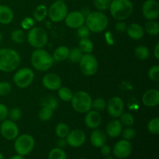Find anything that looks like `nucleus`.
<instances>
[{
	"label": "nucleus",
	"instance_id": "obj_1",
	"mask_svg": "<svg viewBox=\"0 0 159 159\" xmlns=\"http://www.w3.org/2000/svg\"><path fill=\"white\" fill-rule=\"evenodd\" d=\"M21 62V57L16 51L11 48L0 49V71L12 72L16 70Z\"/></svg>",
	"mask_w": 159,
	"mask_h": 159
},
{
	"label": "nucleus",
	"instance_id": "obj_2",
	"mask_svg": "<svg viewBox=\"0 0 159 159\" xmlns=\"http://www.w3.org/2000/svg\"><path fill=\"white\" fill-rule=\"evenodd\" d=\"M109 9L113 19L117 21L125 20L131 16L134 5L130 0H112Z\"/></svg>",
	"mask_w": 159,
	"mask_h": 159
},
{
	"label": "nucleus",
	"instance_id": "obj_3",
	"mask_svg": "<svg viewBox=\"0 0 159 159\" xmlns=\"http://www.w3.org/2000/svg\"><path fill=\"white\" fill-rule=\"evenodd\" d=\"M31 65L39 71H47L54 65L52 55L43 48L35 49L31 54Z\"/></svg>",
	"mask_w": 159,
	"mask_h": 159
},
{
	"label": "nucleus",
	"instance_id": "obj_4",
	"mask_svg": "<svg viewBox=\"0 0 159 159\" xmlns=\"http://www.w3.org/2000/svg\"><path fill=\"white\" fill-rule=\"evenodd\" d=\"M108 18L100 11L90 12L85 16V23L87 27L93 33L103 32L108 26Z\"/></svg>",
	"mask_w": 159,
	"mask_h": 159
},
{
	"label": "nucleus",
	"instance_id": "obj_5",
	"mask_svg": "<svg viewBox=\"0 0 159 159\" xmlns=\"http://www.w3.org/2000/svg\"><path fill=\"white\" fill-rule=\"evenodd\" d=\"M71 102L75 111L79 113H86L91 110L93 99L88 93L79 91L73 93Z\"/></svg>",
	"mask_w": 159,
	"mask_h": 159
},
{
	"label": "nucleus",
	"instance_id": "obj_6",
	"mask_svg": "<svg viewBox=\"0 0 159 159\" xmlns=\"http://www.w3.org/2000/svg\"><path fill=\"white\" fill-rule=\"evenodd\" d=\"M35 148V139L28 134L18 135L14 140V150L17 155L26 156L30 154Z\"/></svg>",
	"mask_w": 159,
	"mask_h": 159
},
{
	"label": "nucleus",
	"instance_id": "obj_7",
	"mask_svg": "<svg viewBox=\"0 0 159 159\" xmlns=\"http://www.w3.org/2000/svg\"><path fill=\"white\" fill-rule=\"evenodd\" d=\"M26 39L29 44L33 48L36 49L43 48L48 43V33L43 28L39 27V26H34L28 32Z\"/></svg>",
	"mask_w": 159,
	"mask_h": 159
},
{
	"label": "nucleus",
	"instance_id": "obj_8",
	"mask_svg": "<svg viewBox=\"0 0 159 159\" xmlns=\"http://www.w3.org/2000/svg\"><path fill=\"white\" fill-rule=\"evenodd\" d=\"M68 13V6L61 0H57L53 2L48 9V17L54 23H59L65 20Z\"/></svg>",
	"mask_w": 159,
	"mask_h": 159
},
{
	"label": "nucleus",
	"instance_id": "obj_9",
	"mask_svg": "<svg viewBox=\"0 0 159 159\" xmlns=\"http://www.w3.org/2000/svg\"><path fill=\"white\" fill-rule=\"evenodd\" d=\"M34 71L30 68H20L13 75L14 84L20 89H26L33 83L34 80Z\"/></svg>",
	"mask_w": 159,
	"mask_h": 159
},
{
	"label": "nucleus",
	"instance_id": "obj_10",
	"mask_svg": "<svg viewBox=\"0 0 159 159\" xmlns=\"http://www.w3.org/2000/svg\"><path fill=\"white\" fill-rule=\"evenodd\" d=\"M79 64L81 71L86 76L94 75L99 68L97 59L92 54H84Z\"/></svg>",
	"mask_w": 159,
	"mask_h": 159
},
{
	"label": "nucleus",
	"instance_id": "obj_11",
	"mask_svg": "<svg viewBox=\"0 0 159 159\" xmlns=\"http://www.w3.org/2000/svg\"><path fill=\"white\" fill-rule=\"evenodd\" d=\"M0 134L7 141H14L19 135V127L16 122L9 119L1 121Z\"/></svg>",
	"mask_w": 159,
	"mask_h": 159
},
{
	"label": "nucleus",
	"instance_id": "obj_12",
	"mask_svg": "<svg viewBox=\"0 0 159 159\" xmlns=\"http://www.w3.org/2000/svg\"><path fill=\"white\" fill-rule=\"evenodd\" d=\"M132 150L133 147L130 141L123 139L117 141L114 144L112 149V152L116 158L125 159L131 155Z\"/></svg>",
	"mask_w": 159,
	"mask_h": 159
},
{
	"label": "nucleus",
	"instance_id": "obj_13",
	"mask_svg": "<svg viewBox=\"0 0 159 159\" xmlns=\"http://www.w3.org/2000/svg\"><path fill=\"white\" fill-rule=\"evenodd\" d=\"M107 110L109 115L113 119H116L124 113V103L123 99L119 96H113L110 98L107 103Z\"/></svg>",
	"mask_w": 159,
	"mask_h": 159
},
{
	"label": "nucleus",
	"instance_id": "obj_14",
	"mask_svg": "<svg viewBox=\"0 0 159 159\" xmlns=\"http://www.w3.org/2000/svg\"><path fill=\"white\" fill-rule=\"evenodd\" d=\"M68 146L74 148L81 147L84 144L86 140V134L85 132L80 129H75L68 133L65 138Z\"/></svg>",
	"mask_w": 159,
	"mask_h": 159
},
{
	"label": "nucleus",
	"instance_id": "obj_15",
	"mask_svg": "<svg viewBox=\"0 0 159 159\" xmlns=\"http://www.w3.org/2000/svg\"><path fill=\"white\" fill-rule=\"evenodd\" d=\"M142 14L148 20H155L159 16V3L156 0H146L142 6Z\"/></svg>",
	"mask_w": 159,
	"mask_h": 159
},
{
	"label": "nucleus",
	"instance_id": "obj_16",
	"mask_svg": "<svg viewBox=\"0 0 159 159\" xmlns=\"http://www.w3.org/2000/svg\"><path fill=\"white\" fill-rule=\"evenodd\" d=\"M85 16L81 11H72L67 14L65 23L67 26L71 29H78L85 24Z\"/></svg>",
	"mask_w": 159,
	"mask_h": 159
},
{
	"label": "nucleus",
	"instance_id": "obj_17",
	"mask_svg": "<svg viewBox=\"0 0 159 159\" xmlns=\"http://www.w3.org/2000/svg\"><path fill=\"white\" fill-rule=\"evenodd\" d=\"M61 79L54 73H48L42 79V85L46 89L50 91H57L61 87Z\"/></svg>",
	"mask_w": 159,
	"mask_h": 159
},
{
	"label": "nucleus",
	"instance_id": "obj_18",
	"mask_svg": "<svg viewBox=\"0 0 159 159\" xmlns=\"http://www.w3.org/2000/svg\"><path fill=\"white\" fill-rule=\"evenodd\" d=\"M142 102L145 107H156L159 104V91L157 89H151L146 91L142 96Z\"/></svg>",
	"mask_w": 159,
	"mask_h": 159
},
{
	"label": "nucleus",
	"instance_id": "obj_19",
	"mask_svg": "<svg viewBox=\"0 0 159 159\" xmlns=\"http://www.w3.org/2000/svg\"><path fill=\"white\" fill-rule=\"evenodd\" d=\"M84 121L88 128L94 130L100 126L102 123V116L99 112L96 110H89L86 113Z\"/></svg>",
	"mask_w": 159,
	"mask_h": 159
},
{
	"label": "nucleus",
	"instance_id": "obj_20",
	"mask_svg": "<svg viewBox=\"0 0 159 159\" xmlns=\"http://www.w3.org/2000/svg\"><path fill=\"white\" fill-rule=\"evenodd\" d=\"M107 135L105 132L99 129H94L90 135V143L96 148H100L107 143Z\"/></svg>",
	"mask_w": 159,
	"mask_h": 159
},
{
	"label": "nucleus",
	"instance_id": "obj_21",
	"mask_svg": "<svg viewBox=\"0 0 159 159\" xmlns=\"http://www.w3.org/2000/svg\"><path fill=\"white\" fill-rule=\"evenodd\" d=\"M123 130V125L119 120L113 119L107 124L106 127V134L111 138H118Z\"/></svg>",
	"mask_w": 159,
	"mask_h": 159
},
{
	"label": "nucleus",
	"instance_id": "obj_22",
	"mask_svg": "<svg viewBox=\"0 0 159 159\" xmlns=\"http://www.w3.org/2000/svg\"><path fill=\"white\" fill-rule=\"evenodd\" d=\"M126 32L129 37L134 40H139L143 38L144 35V30L142 26L138 23H131L127 28Z\"/></svg>",
	"mask_w": 159,
	"mask_h": 159
},
{
	"label": "nucleus",
	"instance_id": "obj_23",
	"mask_svg": "<svg viewBox=\"0 0 159 159\" xmlns=\"http://www.w3.org/2000/svg\"><path fill=\"white\" fill-rule=\"evenodd\" d=\"M14 13L9 6L0 5V23L8 25L13 20Z\"/></svg>",
	"mask_w": 159,
	"mask_h": 159
},
{
	"label": "nucleus",
	"instance_id": "obj_24",
	"mask_svg": "<svg viewBox=\"0 0 159 159\" xmlns=\"http://www.w3.org/2000/svg\"><path fill=\"white\" fill-rule=\"evenodd\" d=\"M69 49L66 46H59L54 50L52 57L54 61L61 62L68 59Z\"/></svg>",
	"mask_w": 159,
	"mask_h": 159
},
{
	"label": "nucleus",
	"instance_id": "obj_25",
	"mask_svg": "<svg viewBox=\"0 0 159 159\" xmlns=\"http://www.w3.org/2000/svg\"><path fill=\"white\" fill-rule=\"evenodd\" d=\"M48 16V7L45 5H38L33 12V18L37 22H42Z\"/></svg>",
	"mask_w": 159,
	"mask_h": 159
},
{
	"label": "nucleus",
	"instance_id": "obj_26",
	"mask_svg": "<svg viewBox=\"0 0 159 159\" xmlns=\"http://www.w3.org/2000/svg\"><path fill=\"white\" fill-rule=\"evenodd\" d=\"M144 30L152 37H156L159 34V25L155 20H148L146 23Z\"/></svg>",
	"mask_w": 159,
	"mask_h": 159
},
{
	"label": "nucleus",
	"instance_id": "obj_27",
	"mask_svg": "<svg viewBox=\"0 0 159 159\" xmlns=\"http://www.w3.org/2000/svg\"><path fill=\"white\" fill-rule=\"evenodd\" d=\"M40 104L42 107H48L51 110H54L58 107V101L54 96H46L43 97L40 100Z\"/></svg>",
	"mask_w": 159,
	"mask_h": 159
},
{
	"label": "nucleus",
	"instance_id": "obj_28",
	"mask_svg": "<svg viewBox=\"0 0 159 159\" xmlns=\"http://www.w3.org/2000/svg\"><path fill=\"white\" fill-rule=\"evenodd\" d=\"M134 55L141 61H145L150 56V51L148 48L144 45H139L134 49Z\"/></svg>",
	"mask_w": 159,
	"mask_h": 159
},
{
	"label": "nucleus",
	"instance_id": "obj_29",
	"mask_svg": "<svg viewBox=\"0 0 159 159\" xmlns=\"http://www.w3.org/2000/svg\"><path fill=\"white\" fill-rule=\"evenodd\" d=\"M79 48L82 51L83 54H92L94 48L93 42L89 38L80 39L79 43Z\"/></svg>",
	"mask_w": 159,
	"mask_h": 159
},
{
	"label": "nucleus",
	"instance_id": "obj_30",
	"mask_svg": "<svg viewBox=\"0 0 159 159\" xmlns=\"http://www.w3.org/2000/svg\"><path fill=\"white\" fill-rule=\"evenodd\" d=\"M69 132V127L65 123H59L55 127V134L58 138H65Z\"/></svg>",
	"mask_w": 159,
	"mask_h": 159
},
{
	"label": "nucleus",
	"instance_id": "obj_31",
	"mask_svg": "<svg viewBox=\"0 0 159 159\" xmlns=\"http://www.w3.org/2000/svg\"><path fill=\"white\" fill-rule=\"evenodd\" d=\"M57 95L60 99L64 102H70L73 96V93L68 87H61L57 90Z\"/></svg>",
	"mask_w": 159,
	"mask_h": 159
},
{
	"label": "nucleus",
	"instance_id": "obj_32",
	"mask_svg": "<svg viewBox=\"0 0 159 159\" xmlns=\"http://www.w3.org/2000/svg\"><path fill=\"white\" fill-rule=\"evenodd\" d=\"M11 39L16 43H23L26 40V35L23 30L16 29L14 30L11 33Z\"/></svg>",
	"mask_w": 159,
	"mask_h": 159
},
{
	"label": "nucleus",
	"instance_id": "obj_33",
	"mask_svg": "<svg viewBox=\"0 0 159 159\" xmlns=\"http://www.w3.org/2000/svg\"><path fill=\"white\" fill-rule=\"evenodd\" d=\"M48 159H68L67 154L62 148H54L50 151Z\"/></svg>",
	"mask_w": 159,
	"mask_h": 159
},
{
	"label": "nucleus",
	"instance_id": "obj_34",
	"mask_svg": "<svg viewBox=\"0 0 159 159\" xmlns=\"http://www.w3.org/2000/svg\"><path fill=\"white\" fill-rule=\"evenodd\" d=\"M83 54L82 51L79 48H74L71 50H69L68 59L72 63H79Z\"/></svg>",
	"mask_w": 159,
	"mask_h": 159
},
{
	"label": "nucleus",
	"instance_id": "obj_35",
	"mask_svg": "<svg viewBox=\"0 0 159 159\" xmlns=\"http://www.w3.org/2000/svg\"><path fill=\"white\" fill-rule=\"evenodd\" d=\"M147 129L152 134L158 135L159 134V118L155 117L151 119L147 124Z\"/></svg>",
	"mask_w": 159,
	"mask_h": 159
},
{
	"label": "nucleus",
	"instance_id": "obj_36",
	"mask_svg": "<svg viewBox=\"0 0 159 159\" xmlns=\"http://www.w3.org/2000/svg\"><path fill=\"white\" fill-rule=\"evenodd\" d=\"M54 110L48 107H42L38 113V117L41 121H48L52 118Z\"/></svg>",
	"mask_w": 159,
	"mask_h": 159
},
{
	"label": "nucleus",
	"instance_id": "obj_37",
	"mask_svg": "<svg viewBox=\"0 0 159 159\" xmlns=\"http://www.w3.org/2000/svg\"><path fill=\"white\" fill-rule=\"evenodd\" d=\"M111 1L112 0H94L93 5L97 11L103 12L110 9Z\"/></svg>",
	"mask_w": 159,
	"mask_h": 159
},
{
	"label": "nucleus",
	"instance_id": "obj_38",
	"mask_svg": "<svg viewBox=\"0 0 159 159\" xmlns=\"http://www.w3.org/2000/svg\"><path fill=\"white\" fill-rule=\"evenodd\" d=\"M119 118L122 125L131 127L134 124V117L130 113H123Z\"/></svg>",
	"mask_w": 159,
	"mask_h": 159
},
{
	"label": "nucleus",
	"instance_id": "obj_39",
	"mask_svg": "<svg viewBox=\"0 0 159 159\" xmlns=\"http://www.w3.org/2000/svg\"><path fill=\"white\" fill-rule=\"evenodd\" d=\"M92 108L94 109V110H96V111L100 113V112L104 111L106 110V108H107V102H106V101L102 98H96V99L93 101Z\"/></svg>",
	"mask_w": 159,
	"mask_h": 159
},
{
	"label": "nucleus",
	"instance_id": "obj_40",
	"mask_svg": "<svg viewBox=\"0 0 159 159\" xmlns=\"http://www.w3.org/2000/svg\"><path fill=\"white\" fill-rule=\"evenodd\" d=\"M8 117L9 120L12 121L16 122V121L20 120V118L22 117V110L19 107H12L10 110H9V113H8Z\"/></svg>",
	"mask_w": 159,
	"mask_h": 159
},
{
	"label": "nucleus",
	"instance_id": "obj_41",
	"mask_svg": "<svg viewBox=\"0 0 159 159\" xmlns=\"http://www.w3.org/2000/svg\"><path fill=\"white\" fill-rule=\"evenodd\" d=\"M148 75L152 81L158 82L159 79V65H156L151 67L148 72Z\"/></svg>",
	"mask_w": 159,
	"mask_h": 159
},
{
	"label": "nucleus",
	"instance_id": "obj_42",
	"mask_svg": "<svg viewBox=\"0 0 159 159\" xmlns=\"http://www.w3.org/2000/svg\"><path fill=\"white\" fill-rule=\"evenodd\" d=\"M122 136L124 140L127 141H130V140L134 139L136 136V131L134 129L131 127H127L124 130H122Z\"/></svg>",
	"mask_w": 159,
	"mask_h": 159
},
{
	"label": "nucleus",
	"instance_id": "obj_43",
	"mask_svg": "<svg viewBox=\"0 0 159 159\" xmlns=\"http://www.w3.org/2000/svg\"><path fill=\"white\" fill-rule=\"evenodd\" d=\"M12 92V85L9 82H0V96H6Z\"/></svg>",
	"mask_w": 159,
	"mask_h": 159
},
{
	"label": "nucleus",
	"instance_id": "obj_44",
	"mask_svg": "<svg viewBox=\"0 0 159 159\" xmlns=\"http://www.w3.org/2000/svg\"><path fill=\"white\" fill-rule=\"evenodd\" d=\"M21 27L25 30H30L34 26V19L32 17H25L21 21Z\"/></svg>",
	"mask_w": 159,
	"mask_h": 159
},
{
	"label": "nucleus",
	"instance_id": "obj_45",
	"mask_svg": "<svg viewBox=\"0 0 159 159\" xmlns=\"http://www.w3.org/2000/svg\"><path fill=\"white\" fill-rule=\"evenodd\" d=\"M77 30V35L80 39L88 38L90 34V30L87 27L86 25L84 24L82 26H79Z\"/></svg>",
	"mask_w": 159,
	"mask_h": 159
},
{
	"label": "nucleus",
	"instance_id": "obj_46",
	"mask_svg": "<svg viewBox=\"0 0 159 159\" xmlns=\"http://www.w3.org/2000/svg\"><path fill=\"white\" fill-rule=\"evenodd\" d=\"M9 109L5 104L0 103V121H2L8 118Z\"/></svg>",
	"mask_w": 159,
	"mask_h": 159
},
{
	"label": "nucleus",
	"instance_id": "obj_47",
	"mask_svg": "<svg viewBox=\"0 0 159 159\" xmlns=\"http://www.w3.org/2000/svg\"><path fill=\"white\" fill-rule=\"evenodd\" d=\"M127 28V23L124 22V20H119V21L116 23V25H115V29H116V30L117 31V32L120 33L126 32Z\"/></svg>",
	"mask_w": 159,
	"mask_h": 159
},
{
	"label": "nucleus",
	"instance_id": "obj_48",
	"mask_svg": "<svg viewBox=\"0 0 159 159\" xmlns=\"http://www.w3.org/2000/svg\"><path fill=\"white\" fill-rule=\"evenodd\" d=\"M100 152L102 154V155H103L104 157L107 156V155H110L112 152V149L110 148V146L107 145V144H104L103 146L100 148Z\"/></svg>",
	"mask_w": 159,
	"mask_h": 159
},
{
	"label": "nucleus",
	"instance_id": "obj_49",
	"mask_svg": "<svg viewBox=\"0 0 159 159\" xmlns=\"http://www.w3.org/2000/svg\"><path fill=\"white\" fill-rule=\"evenodd\" d=\"M68 145L67 144V141L65 138H58V140L57 141V147L59 148H65L66 146Z\"/></svg>",
	"mask_w": 159,
	"mask_h": 159
},
{
	"label": "nucleus",
	"instance_id": "obj_50",
	"mask_svg": "<svg viewBox=\"0 0 159 159\" xmlns=\"http://www.w3.org/2000/svg\"><path fill=\"white\" fill-rule=\"evenodd\" d=\"M106 40H107V42L108 44L112 45L114 43V40H113V37L112 36L111 33L110 32H107L106 33Z\"/></svg>",
	"mask_w": 159,
	"mask_h": 159
},
{
	"label": "nucleus",
	"instance_id": "obj_51",
	"mask_svg": "<svg viewBox=\"0 0 159 159\" xmlns=\"http://www.w3.org/2000/svg\"><path fill=\"white\" fill-rule=\"evenodd\" d=\"M154 56L157 60H159V43H156L154 49Z\"/></svg>",
	"mask_w": 159,
	"mask_h": 159
},
{
	"label": "nucleus",
	"instance_id": "obj_52",
	"mask_svg": "<svg viewBox=\"0 0 159 159\" xmlns=\"http://www.w3.org/2000/svg\"><path fill=\"white\" fill-rule=\"evenodd\" d=\"M9 159H26L24 158V156H22V155H12V157H10Z\"/></svg>",
	"mask_w": 159,
	"mask_h": 159
},
{
	"label": "nucleus",
	"instance_id": "obj_53",
	"mask_svg": "<svg viewBox=\"0 0 159 159\" xmlns=\"http://www.w3.org/2000/svg\"><path fill=\"white\" fill-rule=\"evenodd\" d=\"M104 159H115L114 157L111 156V155H107V156H105V158H104Z\"/></svg>",
	"mask_w": 159,
	"mask_h": 159
},
{
	"label": "nucleus",
	"instance_id": "obj_54",
	"mask_svg": "<svg viewBox=\"0 0 159 159\" xmlns=\"http://www.w3.org/2000/svg\"><path fill=\"white\" fill-rule=\"evenodd\" d=\"M2 39H3V37H2V33L0 32V42L2 41Z\"/></svg>",
	"mask_w": 159,
	"mask_h": 159
},
{
	"label": "nucleus",
	"instance_id": "obj_55",
	"mask_svg": "<svg viewBox=\"0 0 159 159\" xmlns=\"http://www.w3.org/2000/svg\"><path fill=\"white\" fill-rule=\"evenodd\" d=\"M0 159H4V156H3V155L1 152H0Z\"/></svg>",
	"mask_w": 159,
	"mask_h": 159
},
{
	"label": "nucleus",
	"instance_id": "obj_56",
	"mask_svg": "<svg viewBox=\"0 0 159 159\" xmlns=\"http://www.w3.org/2000/svg\"><path fill=\"white\" fill-rule=\"evenodd\" d=\"M78 159H89V158H78Z\"/></svg>",
	"mask_w": 159,
	"mask_h": 159
}]
</instances>
